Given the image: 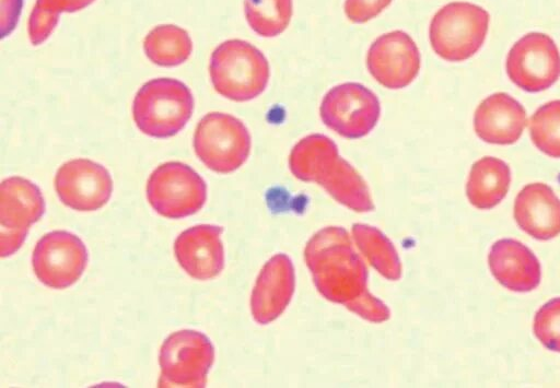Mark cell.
Instances as JSON below:
<instances>
[{
    "label": "cell",
    "mask_w": 560,
    "mask_h": 388,
    "mask_svg": "<svg viewBox=\"0 0 560 388\" xmlns=\"http://www.w3.org/2000/svg\"><path fill=\"white\" fill-rule=\"evenodd\" d=\"M392 0H346L345 13L354 23H364L377 16Z\"/></svg>",
    "instance_id": "4316f807"
},
{
    "label": "cell",
    "mask_w": 560,
    "mask_h": 388,
    "mask_svg": "<svg viewBox=\"0 0 560 388\" xmlns=\"http://www.w3.org/2000/svg\"><path fill=\"white\" fill-rule=\"evenodd\" d=\"M513 211L520 228L536 239L548 240L560 234V199L546 184L523 187Z\"/></svg>",
    "instance_id": "ac0fdd59"
},
{
    "label": "cell",
    "mask_w": 560,
    "mask_h": 388,
    "mask_svg": "<svg viewBox=\"0 0 560 388\" xmlns=\"http://www.w3.org/2000/svg\"><path fill=\"white\" fill-rule=\"evenodd\" d=\"M244 9L254 32L264 37H273L288 27L292 0H245Z\"/></svg>",
    "instance_id": "603a6c76"
},
{
    "label": "cell",
    "mask_w": 560,
    "mask_h": 388,
    "mask_svg": "<svg viewBox=\"0 0 560 388\" xmlns=\"http://www.w3.org/2000/svg\"><path fill=\"white\" fill-rule=\"evenodd\" d=\"M45 202L32 181L13 176L0 186V254L13 255L23 244L30 226L40 219Z\"/></svg>",
    "instance_id": "8fae6325"
},
{
    "label": "cell",
    "mask_w": 560,
    "mask_h": 388,
    "mask_svg": "<svg viewBox=\"0 0 560 388\" xmlns=\"http://www.w3.org/2000/svg\"><path fill=\"white\" fill-rule=\"evenodd\" d=\"M209 71L214 90L236 102L255 98L269 80V64L264 54L241 39L220 44L211 55Z\"/></svg>",
    "instance_id": "3957f363"
},
{
    "label": "cell",
    "mask_w": 560,
    "mask_h": 388,
    "mask_svg": "<svg viewBox=\"0 0 560 388\" xmlns=\"http://www.w3.org/2000/svg\"><path fill=\"white\" fill-rule=\"evenodd\" d=\"M55 188L65 205L77 211H95L109 200L113 181L103 165L75 158L59 167Z\"/></svg>",
    "instance_id": "5bb4252c"
},
{
    "label": "cell",
    "mask_w": 560,
    "mask_h": 388,
    "mask_svg": "<svg viewBox=\"0 0 560 388\" xmlns=\"http://www.w3.org/2000/svg\"><path fill=\"white\" fill-rule=\"evenodd\" d=\"M22 0H2V22H1V35L4 37L15 26L16 21L21 12Z\"/></svg>",
    "instance_id": "83f0119b"
},
{
    "label": "cell",
    "mask_w": 560,
    "mask_h": 388,
    "mask_svg": "<svg viewBox=\"0 0 560 388\" xmlns=\"http://www.w3.org/2000/svg\"><path fill=\"white\" fill-rule=\"evenodd\" d=\"M352 235L357 247L380 274L390 281L400 279L401 264L397 251L380 230L366 224H353Z\"/></svg>",
    "instance_id": "44dd1931"
},
{
    "label": "cell",
    "mask_w": 560,
    "mask_h": 388,
    "mask_svg": "<svg viewBox=\"0 0 560 388\" xmlns=\"http://www.w3.org/2000/svg\"><path fill=\"white\" fill-rule=\"evenodd\" d=\"M88 263L82 240L72 233L55 231L36 244L32 264L37 279L52 289H66L75 283Z\"/></svg>",
    "instance_id": "7c38bea8"
},
{
    "label": "cell",
    "mask_w": 560,
    "mask_h": 388,
    "mask_svg": "<svg viewBox=\"0 0 560 388\" xmlns=\"http://www.w3.org/2000/svg\"><path fill=\"white\" fill-rule=\"evenodd\" d=\"M533 330L547 349L560 352V297L552 298L537 310Z\"/></svg>",
    "instance_id": "d4e9b609"
},
{
    "label": "cell",
    "mask_w": 560,
    "mask_h": 388,
    "mask_svg": "<svg viewBox=\"0 0 560 388\" xmlns=\"http://www.w3.org/2000/svg\"><path fill=\"white\" fill-rule=\"evenodd\" d=\"M289 167L298 179L320 185L337 202L352 211L374 209L363 178L339 155L335 142L324 134L300 140L290 153Z\"/></svg>",
    "instance_id": "7a4b0ae2"
},
{
    "label": "cell",
    "mask_w": 560,
    "mask_h": 388,
    "mask_svg": "<svg viewBox=\"0 0 560 388\" xmlns=\"http://www.w3.org/2000/svg\"><path fill=\"white\" fill-rule=\"evenodd\" d=\"M511 183L509 165L500 158L485 156L470 168L466 185L469 202L477 209L495 207L506 196Z\"/></svg>",
    "instance_id": "ffe728a7"
},
{
    "label": "cell",
    "mask_w": 560,
    "mask_h": 388,
    "mask_svg": "<svg viewBox=\"0 0 560 388\" xmlns=\"http://www.w3.org/2000/svg\"><path fill=\"white\" fill-rule=\"evenodd\" d=\"M527 125L522 104L506 93H494L477 107L474 128L477 136L492 144H513Z\"/></svg>",
    "instance_id": "e0dca14e"
},
{
    "label": "cell",
    "mask_w": 560,
    "mask_h": 388,
    "mask_svg": "<svg viewBox=\"0 0 560 388\" xmlns=\"http://www.w3.org/2000/svg\"><path fill=\"white\" fill-rule=\"evenodd\" d=\"M366 66L381 85L392 90L402 89L418 75L420 54L407 33L393 31L374 40L368 51Z\"/></svg>",
    "instance_id": "4fadbf2b"
},
{
    "label": "cell",
    "mask_w": 560,
    "mask_h": 388,
    "mask_svg": "<svg viewBox=\"0 0 560 388\" xmlns=\"http://www.w3.org/2000/svg\"><path fill=\"white\" fill-rule=\"evenodd\" d=\"M319 114L323 122L348 139L366 136L381 115L377 96L360 83H343L324 96Z\"/></svg>",
    "instance_id": "9c48e42d"
},
{
    "label": "cell",
    "mask_w": 560,
    "mask_h": 388,
    "mask_svg": "<svg viewBox=\"0 0 560 388\" xmlns=\"http://www.w3.org/2000/svg\"><path fill=\"white\" fill-rule=\"evenodd\" d=\"M194 97L183 82L160 78L144 83L137 92L132 116L138 129L153 138H168L189 120Z\"/></svg>",
    "instance_id": "277c9868"
},
{
    "label": "cell",
    "mask_w": 560,
    "mask_h": 388,
    "mask_svg": "<svg viewBox=\"0 0 560 388\" xmlns=\"http://www.w3.org/2000/svg\"><path fill=\"white\" fill-rule=\"evenodd\" d=\"M489 13L469 2H451L433 16L429 35L434 52L442 59L459 62L472 57L482 46Z\"/></svg>",
    "instance_id": "5b68a950"
},
{
    "label": "cell",
    "mask_w": 560,
    "mask_h": 388,
    "mask_svg": "<svg viewBox=\"0 0 560 388\" xmlns=\"http://www.w3.org/2000/svg\"><path fill=\"white\" fill-rule=\"evenodd\" d=\"M304 257L317 291L326 299L371 322L389 318L387 306L368 290L366 267L346 230H320L306 244Z\"/></svg>",
    "instance_id": "6da1fadb"
},
{
    "label": "cell",
    "mask_w": 560,
    "mask_h": 388,
    "mask_svg": "<svg viewBox=\"0 0 560 388\" xmlns=\"http://www.w3.org/2000/svg\"><path fill=\"white\" fill-rule=\"evenodd\" d=\"M95 0H37L36 4L60 14L61 12H77L90 5Z\"/></svg>",
    "instance_id": "f1b7e54d"
},
{
    "label": "cell",
    "mask_w": 560,
    "mask_h": 388,
    "mask_svg": "<svg viewBox=\"0 0 560 388\" xmlns=\"http://www.w3.org/2000/svg\"><path fill=\"white\" fill-rule=\"evenodd\" d=\"M147 199L162 216L182 219L202 208L207 199V186L201 176L187 164L167 162L150 175Z\"/></svg>",
    "instance_id": "ba28073f"
},
{
    "label": "cell",
    "mask_w": 560,
    "mask_h": 388,
    "mask_svg": "<svg viewBox=\"0 0 560 388\" xmlns=\"http://www.w3.org/2000/svg\"><path fill=\"white\" fill-rule=\"evenodd\" d=\"M222 231L220 226L201 224L184 231L176 238L175 257L191 278L209 280L222 271L224 267Z\"/></svg>",
    "instance_id": "2e32d148"
},
{
    "label": "cell",
    "mask_w": 560,
    "mask_h": 388,
    "mask_svg": "<svg viewBox=\"0 0 560 388\" xmlns=\"http://www.w3.org/2000/svg\"><path fill=\"white\" fill-rule=\"evenodd\" d=\"M294 292V268L284 254L275 255L262 267L250 297L253 318L260 325L277 319Z\"/></svg>",
    "instance_id": "9a60e30c"
},
{
    "label": "cell",
    "mask_w": 560,
    "mask_h": 388,
    "mask_svg": "<svg viewBox=\"0 0 560 388\" xmlns=\"http://www.w3.org/2000/svg\"><path fill=\"white\" fill-rule=\"evenodd\" d=\"M505 68L516 86L530 93L541 92L560 77V52L549 35L528 33L510 49Z\"/></svg>",
    "instance_id": "30bf717a"
},
{
    "label": "cell",
    "mask_w": 560,
    "mask_h": 388,
    "mask_svg": "<svg viewBox=\"0 0 560 388\" xmlns=\"http://www.w3.org/2000/svg\"><path fill=\"white\" fill-rule=\"evenodd\" d=\"M160 388L205 387L214 360L210 340L195 330L173 332L160 350Z\"/></svg>",
    "instance_id": "52a82bcc"
},
{
    "label": "cell",
    "mask_w": 560,
    "mask_h": 388,
    "mask_svg": "<svg viewBox=\"0 0 560 388\" xmlns=\"http://www.w3.org/2000/svg\"><path fill=\"white\" fill-rule=\"evenodd\" d=\"M59 20V14L35 3L28 20V36L33 45L45 42Z\"/></svg>",
    "instance_id": "484cf974"
},
{
    "label": "cell",
    "mask_w": 560,
    "mask_h": 388,
    "mask_svg": "<svg viewBox=\"0 0 560 388\" xmlns=\"http://www.w3.org/2000/svg\"><path fill=\"white\" fill-rule=\"evenodd\" d=\"M492 275L504 287L514 292H529L540 282V263L533 251L521 242L497 240L488 256Z\"/></svg>",
    "instance_id": "d6986e66"
},
{
    "label": "cell",
    "mask_w": 560,
    "mask_h": 388,
    "mask_svg": "<svg viewBox=\"0 0 560 388\" xmlns=\"http://www.w3.org/2000/svg\"><path fill=\"white\" fill-rule=\"evenodd\" d=\"M143 49L145 56L153 63L174 67L188 59L192 43L185 30L173 24H163L148 33L143 42Z\"/></svg>",
    "instance_id": "7402d4cb"
},
{
    "label": "cell",
    "mask_w": 560,
    "mask_h": 388,
    "mask_svg": "<svg viewBox=\"0 0 560 388\" xmlns=\"http://www.w3.org/2000/svg\"><path fill=\"white\" fill-rule=\"evenodd\" d=\"M194 149L208 168L228 174L247 160L250 136L236 117L213 111L199 120L194 136Z\"/></svg>",
    "instance_id": "8992f818"
},
{
    "label": "cell",
    "mask_w": 560,
    "mask_h": 388,
    "mask_svg": "<svg viewBox=\"0 0 560 388\" xmlns=\"http://www.w3.org/2000/svg\"><path fill=\"white\" fill-rule=\"evenodd\" d=\"M533 143L548 156L560 158V99L540 106L528 121Z\"/></svg>",
    "instance_id": "cb8c5ba5"
}]
</instances>
